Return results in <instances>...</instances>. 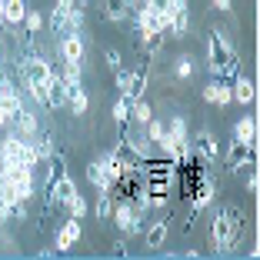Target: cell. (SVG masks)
I'll return each mask as SVG.
<instances>
[{"mask_svg": "<svg viewBox=\"0 0 260 260\" xmlns=\"http://www.w3.org/2000/svg\"><path fill=\"white\" fill-rule=\"evenodd\" d=\"M210 244L220 253H234L237 250V240H234V207H217L214 220H210Z\"/></svg>", "mask_w": 260, "mask_h": 260, "instance_id": "obj_1", "label": "cell"}, {"mask_svg": "<svg viewBox=\"0 0 260 260\" xmlns=\"http://www.w3.org/2000/svg\"><path fill=\"white\" fill-rule=\"evenodd\" d=\"M110 220L117 223V230H120L123 237H137V234H144V227H147V214L144 210H134V204H130L127 197H120L114 204Z\"/></svg>", "mask_w": 260, "mask_h": 260, "instance_id": "obj_2", "label": "cell"}, {"mask_svg": "<svg viewBox=\"0 0 260 260\" xmlns=\"http://www.w3.org/2000/svg\"><path fill=\"white\" fill-rule=\"evenodd\" d=\"M234 50L227 40V34L223 30H210V37H207V70L214 77L223 74V63H227V54Z\"/></svg>", "mask_w": 260, "mask_h": 260, "instance_id": "obj_3", "label": "cell"}, {"mask_svg": "<svg viewBox=\"0 0 260 260\" xmlns=\"http://www.w3.org/2000/svg\"><path fill=\"white\" fill-rule=\"evenodd\" d=\"M114 84L123 97L130 100H140L147 93V74L144 70H127V67H117L114 70Z\"/></svg>", "mask_w": 260, "mask_h": 260, "instance_id": "obj_4", "label": "cell"}, {"mask_svg": "<svg viewBox=\"0 0 260 260\" xmlns=\"http://www.w3.org/2000/svg\"><path fill=\"white\" fill-rule=\"evenodd\" d=\"M190 147H193V157H197L200 164H214L217 157H220V147H217V134L214 130H197V134H190Z\"/></svg>", "mask_w": 260, "mask_h": 260, "instance_id": "obj_5", "label": "cell"}, {"mask_svg": "<svg viewBox=\"0 0 260 260\" xmlns=\"http://www.w3.org/2000/svg\"><path fill=\"white\" fill-rule=\"evenodd\" d=\"M57 54H60V60L84 63V57H87L84 30H70V34H63V37H57Z\"/></svg>", "mask_w": 260, "mask_h": 260, "instance_id": "obj_6", "label": "cell"}, {"mask_svg": "<svg viewBox=\"0 0 260 260\" xmlns=\"http://www.w3.org/2000/svg\"><path fill=\"white\" fill-rule=\"evenodd\" d=\"M223 170H227V174L253 170V147H247V144H240V140H234V144L227 147V153H223Z\"/></svg>", "mask_w": 260, "mask_h": 260, "instance_id": "obj_7", "label": "cell"}, {"mask_svg": "<svg viewBox=\"0 0 260 260\" xmlns=\"http://www.w3.org/2000/svg\"><path fill=\"white\" fill-rule=\"evenodd\" d=\"M10 130H14L17 137H23V140H34V137H37V130H40L37 110L23 104V107H20V110L14 114V120H10Z\"/></svg>", "mask_w": 260, "mask_h": 260, "instance_id": "obj_8", "label": "cell"}, {"mask_svg": "<svg viewBox=\"0 0 260 260\" xmlns=\"http://www.w3.org/2000/svg\"><path fill=\"white\" fill-rule=\"evenodd\" d=\"M63 93H67V110L74 117H84L90 107V97L84 90V80H63Z\"/></svg>", "mask_w": 260, "mask_h": 260, "instance_id": "obj_9", "label": "cell"}, {"mask_svg": "<svg viewBox=\"0 0 260 260\" xmlns=\"http://www.w3.org/2000/svg\"><path fill=\"white\" fill-rule=\"evenodd\" d=\"M84 237V227H80V217H67V220L60 223V230H57V240H54V247H57V253H67L70 247L77 244V240Z\"/></svg>", "mask_w": 260, "mask_h": 260, "instance_id": "obj_10", "label": "cell"}, {"mask_svg": "<svg viewBox=\"0 0 260 260\" xmlns=\"http://www.w3.org/2000/svg\"><path fill=\"white\" fill-rule=\"evenodd\" d=\"M167 237H170V220L167 217H160V220H153V223L144 227V247L147 250H164Z\"/></svg>", "mask_w": 260, "mask_h": 260, "instance_id": "obj_11", "label": "cell"}, {"mask_svg": "<svg viewBox=\"0 0 260 260\" xmlns=\"http://www.w3.org/2000/svg\"><path fill=\"white\" fill-rule=\"evenodd\" d=\"M214 190H217V187H214V177H200V187H197V190H193V207H190V223L193 220H197V214H200V210H204V207H210V204H214ZM190 223H187V230H190Z\"/></svg>", "mask_w": 260, "mask_h": 260, "instance_id": "obj_12", "label": "cell"}, {"mask_svg": "<svg viewBox=\"0 0 260 260\" xmlns=\"http://www.w3.org/2000/svg\"><path fill=\"white\" fill-rule=\"evenodd\" d=\"M200 93H204V100H207V104H214V107H227V104H234V97H230V84L220 80V77L207 80V87Z\"/></svg>", "mask_w": 260, "mask_h": 260, "instance_id": "obj_13", "label": "cell"}, {"mask_svg": "<svg viewBox=\"0 0 260 260\" xmlns=\"http://www.w3.org/2000/svg\"><path fill=\"white\" fill-rule=\"evenodd\" d=\"M230 97L237 100V104H244V107H250L253 100H257V87H253V80L250 77H234L230 80Z\"/></svg>", "mask_w": 260, "mask_h": 260, "instance_id": "obj_14", "label": "cell"}, {"mask_svg": "<svg viewBox=\"0 0 260 260\" xmlns=\"http://www.w3.org/2000/svg\"><path fill=\"white\" fill-rule=\"evenodd\" d=\"M87 180L97 187V193H104V190H117V180L107 174V167L100 164V157H97L93 164H87Z\"/></svg>", "mask_w": 260, "mask_h": 260, "instance_id": "obj_15", "label": "cell"}, {"mask_svg": "<svg viewBox=\"0 0 260 260\" xmlns=\"http://www.w3.org/2000/svg\"><path fill=\"white\" fill-rule=\"evenodd\" d=\"M67 107V93H63V77L57 74L54 67V77H50V84H47V110H63Z\"/></svg>", "mask_w": 260, "mask_h": 260, "instance_id": "obj_16", "label": "cell"}, {"mask_svg": "<svg viewBox=\"0 0 260 260\" xmlns=\"http://www.w3.org/2000/svg\"><path fill=\"white\" fill-rule=\"evenodd\" d=\"M234 140L253 147L257 144V120H253V117H240V120L234 123Z\"/></svg>", "mask_w": 260, "mask_h": 260, "instance_id": "obj_17", "label": "cell"}, {"mask_svg": "<svg viewBox=\"0 0 260 260\" xmlns=\"http://www.w3.org/2000/svg\"><path fill=\"white\" fill-rule=\"evenodd\" d=\"M187 34H190V7L174 10V14H170V37H174V40H184Z\"/></svg>", "mask_w": 260, "mask_h": 260, "instance_id": "obj_18", "label": "cell"}, {"mask_svg": "<svg viewBox=\"0 0 260 260\" xmlns=\"http://www.w3.org/2000/svg\"><path fill=\"white\" fill-rule=\"evenodd\" d=\"M27 14V0H4V27H20Z\"/></svg>", "mask_w": 260, "mask_h": 260, "instance_id": "obj_19", "label": "cell"}, {"mask_svg": "<svg viewBox=\"0 0 260 260\" xmlns=\"http://www.w3.org/2000/svg\"><path fill=\"white\" fill-rule=\"evenodd\" d=\"M167 137L174 140L177 147H187V144H190V127H187L184 117H170V123H167Z\"/></svg>", "mask_w": 260, "mask_h": 260, "instance_id": "obj_20", "label": "cell"}, {"mask_svg": "<svg viewBox=\"0 0 260 260\" xmlns=\"http://www.w3.org/2000/svg\"><path fill=\"white\" fill-rule=\"evenodd\" d=\"M104 17H107L110 23L130 20V4H127V0H107V4H104Z\"/></svg>", "mask_w": 260, "mask_h": 260, "instance_id": "obj_21", "label": "cell"}, {"mask_svg": "<svg viewBox=\"0 0 260 260\" xmlns=\"http://www.w3.org/2000/svg\"><path fill=\"white\" fill-rule=\"evenodd\" d=\"M30 144H34V150H37V160H47V157L57 150V147H54V134H50V130H44V127L37 130V137H34Z\"/></svg>", "mask_w": 260, "mask_h": 260, "instance_id": "obj_22", "label": "cell"}, {"mask_svg": "<svg viewBox=\"0 0 260 260\" xmlns=\"http://www.w3.org/2000/svg\"><path fill=\"white\" fill-rule=\"evenodd\" d=\"M150 117H153V107L147 104L144 97H140V100H130V123H137V127H144V123L150 120Z\"/></svg>", "mask_w": 260, "mask_h": 260, "instance_id": "obj_23", "label": "cell"}, {"mask_svg": "<svg viewBox=\"0 0 260 260\" xmlns=\"http://www.w3.org/2000/svg\"><path fill=\"white\" fill-rule=\"evenodd\" d=\"M20 27H23V34H27V37H37V34L44 30V14H40V10H30V7H27V14H23Z\"/></svg>", "mask_w": 260, "mask_h": 260, "instance_id": "obj_24", "label": "cell"}, {"mask_svg": "<svg viewBox=\"0 0 260 260\" xmlns=\"http://www.w3.org/2000/svg\"><path fill=\"white\" fill-rule=\"evenodd\" d=\"M110 210H114V190L97 193V210H93V214H97L100 220H110Z\"/></svg>", "mask_w": 260, "mask_h": 260, "instance_id": "obj_25", "label": "cell"}, {"mask_svg": "<svg viewBox=\"0 0 260 260\" xmlns=\"http://www.w3.org/2000/svg\"><path fill=\"white\" fill-rule=\"evenodd\" d=\"M110 114H114V120H117V127H120V123H130V97H117L114 100V110H110Z\"/></svg>", "mask_w": 260, "mask_h": 260, "instance_id": "obj_26", "label": "cell"}, {"mask_svg": "<svg viewBox=\"0 0 260 260\" xmlns=\"http://www.w3.org/2000/svg\"><path fill=\"white\" fill-rule=\"evenodd\" d=\"M174 74L180 77V80H190V77H193V57L190 54H180L174 60Z\"/></svg>", "mask_w": 260, "mask_h": 260, "instance_id": "obj_27", "label": "cell"}, {"mask_svg": "<svg viewBox=\"0 0 260 260\" xmlns=\"http://www.w3.org/2000/svg\"><path fill=\"white\" fill-rule=\"evenodd\" d=\"M57 74L63 77V80H84V70H80V63H70V60H60V70Z\"/></svg>", "mask_w": 260, "mask_h": 260, "instance_id": "obj_28", "label": "cell"}, {"mask_svg": "<svg viewBox=\"0 0 260 260\" xmlns=\"http://www.w3.org/2000/svg\"><path fill=\"white\" fill-rule=\"evenodd\" d=\"M67 214H70V217H84V214H87V200L80 197V193H77V197L67 204Z\"/></svg>", "mask_w": 260, "mask_h": 260, "instance_id": "obj_29", "label": "cell"}, {"mask_svg": "<svg viewBox=\"0 0 260 260\" xmlns=\"http://www.w3.org/2000/svg\"><path fill=\"white\" fill-rule=\"evenodd\" d=\"M104 60H107V67H110V70L123 67V57H120V50H114V47H107V50H104Z\"/></svg>", "mask_w": 260, "mask_h": 260, "instance_id": "obj_30", "label": "cell"}, {"mask_svg": "<svg viewBox=\"0 0 260 260\" xmlns=\"http://www.w3.org/2000/svg\"><path fill=\"white\" fill-rule=\"evenodd\" d=\"M10 120H14V114H10L7 107H0V134H7V130H10Z\"/></svg>", "mask_w": 260, "mask_h": 260, "instance_id": "obj_31", "label": "cell"}, {"mask_svg": "<svg viewBox=\"0 0 260 260\" xmlns=\"http://www.w3.org/2000/svg\"><path fill=\"white\" fill-rule=\"evenodd\" d=\"M74 7H77L74 0H54V10H60V14H70Z\"/></svg>", "mask_w": 260, "mask_h": 260, "instance_id": "obj_32", "label": "cell"}, {"mask_svg": "<svg viewBox=\"0 0 260 260\" xmlns=\"http://www.w3.org/2000/svg\"><path fill=\"white\" fill-rule=\"evenodd\" d=\"M247 193H250V197H253V193H257V174H253V170H250V177H247Z\"/></svg>", "mask_w": 260, "mask_h": 260, "instance_id": "obj_33", "label": "cell"}, {"mask_svg": "<svg viewBox=\"0 0 260 260\" xmlns=\"http://www.w3.org/2000/svg\"><path fill=\"white\" fill-rule=\"evenodd\" d=\"M114 253H117V257H127V240H117V244H114Z\"/></svg>", "mask_w": 260, "mask_h": 260, "instance_id": "obj_34", "label": "cell"}, {"mask_svg": "<svg viewBox=\"0 0 260 260\" xmlns=\"http://www.w3.org/2000/svg\"><path fill=\"white\" fill-rule=\"evenodd\" d=\"M210 4H214V10H230V7H234L230 0H210Z\"/></svg>", "mask_w": 260, "mask_h": 260, "instance_id": "obj_35", "label": "cell"}, {"mask_svg": "<svg viewBox=\"0 0 260 260\" xmlns=\"http://www.w3.org/2000/svg\"><path fill=\"white\" fill-rule=\"evenodd\" d=\"M77 4V10H87V4H90V0H74Z\"/></svg>", "mask_w": 260, "mask_h": 260, "instance_id": "obj_36", "label": "cell"}]
</instances>
